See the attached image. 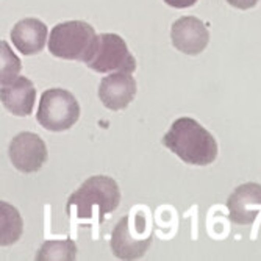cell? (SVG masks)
<instances>
[{
  "instance_id": "6da1fadb",
  "label": "cell",
  "mask_w": 261,
  "mask_h": 261,
  "mask_svg": "<svg viewBox=\"0 0 261 261\" xmlns=\"http://www.w3.org/2000/svg\"><path fill=\"white\" fill-rule=\"evenodd\" d=\"M163 146L181 161L193 166H208L218 158V142L193 117H178L163 136Z\"/></svg>"
},
{
  "instance_id": "277c9868",
  "label": "cell",
  "mask_w": 261,
  "mask_h": 261,
  "mask_svg": "<svg viewBox=\"0 0 261 261\" xmlns=\"http://www.w3.org/2000/svg\"><path fill=\"white\" fill-rule=\"evenodd\" d=\"M153 233L146 213L135 208L128 216L116 224L111 233V252L121 259H138L144 255L152 244Z\"/></svg>"
},
{
  "instance_id": "5bb4252c",
  "label": "cell",
  "mask_w": 261,
  "mask_h": 261,
  "mask_svg": "<svg viewBox=\"0 0 261 261\" xmlns=\"http://www.w3.org/2000/svg\"><path fill=\"white\" fill-rule=\"evenodd\" d=\"M77 258V246L72 240L45 241L36 253L38 261H74Z\"/></svg>"
},
{
  "instance_id": "7a4b0ae2",
  "label": "cell",
  "mask_w": 261,
  "mask_h": 261,
  "mask_svg": "<svg viewBox=\"0 0 261 261\" xmlns=\"http://www.w3.org/2000/svg\"><path fill=\"white\" fill-rule=\"evenodd\" d=\"M121 203V191L116 180L108 175H94L88 178L77 191L70 194L66 211L77 219H91L97 210L99 221L113 213Z\"/></svg>"
},
{
  "instance_id": "52a82bcc",
  "label": "cell",
  "mask_w": 261,
  "mask_h": 261,
  "mask_svg": "<svg viewBox=\"0 0 261 261\" xmlns=\"http://www.w3.org/2000/svg\"><path fill=\"white\" fill-rule=\"evenodd\" d=\"M8 156L17 171L23 174L38 172L47 161L45 142L35 133L22 132L10 142Z\"/></svg>"
},
{
  "instance_id": "8992f818",
  "label": "cell",
  "mask_w": 261,
  "mask_h": 261,
  "mask_svg": "<svg viewBox=\"0 0 261 261\" xmlns=\"http://www.w3.org/2000/svg\"><path fill=\"white\" fill-rule=\"evenodd\" d=\"M86 66L94 72H133L136 60L130 54L127 42L114 33H103L99 36L96 52Z\"/></svg>"
},
{
  "instance_id": "8fae6325",
  "label": "cell",
  "mask_w": 261,
  "mask_h": 261,
  "mask_svg": "<svg viewBox=\"0 0 261 261\" xmlns=\"http://www.w3.org/2000/svg\"><path fill=\"white\" fill-rule=\"evenodd\" d=\"M47 25L39 19L27 17L19 20L11 30V41L22 55L39 54L47 39Z\"/></svg>"
},
{
  "instance_id": "e0dca14e",
  "label": "cell",
  "mask_w": 261,
  "mask_h": 261,
  "mask_svg": "<svg viewBox=\"0 0 261 261\" xmlns=\"http://www.w3.org/2000/svg\"><path fill=\"white\" fill-rule=\"evenodd\" d=\"M166 4H168L169 7H172V8H178V10H181V8H189V7H193L197 0H164Z\"/></svg>"
},
{
  "instance_id": "30bf717a",
  "label": "cell",
  "mask_w": 261,
  "mask_h": 261,
  "mask_svg": "<svg viewBox=\"0 0 261 261\" xmlns=\"http://www.w3.org/2000/svg\"><path fill=\"white\" fill-rule=\"evenodd\" d=\"M136 96V82L130 72H114L105 77L99 86L100 102L113 111L127 108Z\"/></svg>"
},
{
  "instance_id": "ba28073f",
  "label": "cell",
  "mask_w": 261,
  "mask_h": 261,
  "mask_svg": "<svg viewBox=\"0 0 261 261\" xmlns=\"http://www.w3.org/2000/svg\"><path fill=\"white\" fill-rule=\"evenodd\" d=\"M171 39L177 50L194 57L206 49L210 33L205 23L196 16H183L172 23Z\"/></svg>"
},
{
  "instance_id": "9c48e42d",
  "label": "cell",
  "mask_w": 261,
  "mask_h": 261,
  "mask_svg": "<svg viewBox=\"0 0 261 261\" xmlns=\"http://www.w3.org/2000/svg\"><path fill=\"white\" fill-rule=\"evenodd\" d=\"M230 221L238 225H250L261 213V185L244 183L227 200Z\"/></svg>"
},
{
  "instance_id": "3957f363",
  "label": "cell",
  "mask_w": 261,
  "mask_h": 261,
  "mask_svg": "<svg viewBox=\"0 0 261 261\" xmlns=\"http://www.w3.org/2000/svg\"><path fill=\"white\" fill-rule=\"evenodd\" d=\"M99 36L88 22L69 20L54 27L49 39V52L63 60L88 63L96 52Z\"/></svg>"
},
{
  "instance_id": "7c38bea8",
  "label": "cell",
  "mask_w": 261,
  "mask_h": 261,
  "mask_svg": "<svg viewBox=\"0 0 261 261\" xmlns=\"http://www.w3.org/2000/svg\"><path fill=\"white\" fill-rule=\"evenodd\" d=\"M36 100L35 85L27 77H17L8 85H2V103L14 116H29Z\"/></svg>"
},
{
  "instance_id": "2e32d148",
  "label": "cell",
  "mask_w": 261,
  "mask_h": 261,
  "mask_svg": "<svg viewBox=\"0 0 261 261\" xmlns=\"http://www.w3.org/2000/svg\"><path fill=\"white\" fill-rule=\"evenodd\" d=\"M227 2L238 10H249V8H253L259 0H227Z\"/></svg>"
},
{
  "instance_id": "4fadbf2b",
  "label": "cell",
  "mask_w": 261,
  "mask_h": 261,
  "mask_svg": "<svg viewBox=\"0 0 261 261\" xmlns=\"http://www.w3.org/2000/svg\"><path fill=\"white\" fill-rule=\"evenodd\" d=\"M0 246L8 247L19 241L23 222L19 211L8 202H0Z\"/></svg>"
},
{
  "instance_id": "5b68a950",
  "label": "cell",
  "mask_w": 261,
  "mask_h": 261,
  "mask_svg": "<svg viewBox=\"0 0 261 261\" xmlns=\"http://www.w3.org/2000/svg\"><path fill=\"white\" fill-rule=\"evenodd\" d=\"M80 117L77 99L61 88H52L42 92L36 119L49 132H64L72 127Z\"/></svg>"
},
{
  "instance_id": "9a60e30c",
  "label": "cell",
  "mask_w": 261,
  "mask_h": 261,
  "mask_svg": "<svg viewBox=\"0 0 261 261\" xmlns=\"http://www.w3.org/2000/svg\"><path fill=\"white\" fill-rule=\"evenodd\" d=\"M0 50H2V85H8L19 77L17 74L20 72L22 64L5 41L0 42Z\"/></svg>"
}]
</instances>
